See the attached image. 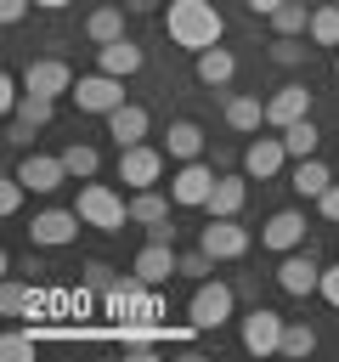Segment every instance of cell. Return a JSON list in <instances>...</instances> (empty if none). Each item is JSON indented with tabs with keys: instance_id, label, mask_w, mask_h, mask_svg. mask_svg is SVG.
Wrapping results in <instances>:
<instances>
[{
	"instance_id": "6da1fadb",
	"label": "cell",
	"mask_w": 339,
	"mask_h": 362,
	"mask_svg": "<svg viewBox=\"0 0 339 362\" xmlns=\"http://www.w3.org/2000/svg\"><path fill=\"white\" fill-rule=\"evenodd\" d=\"M164 28H170V40L181 45V51H209V45H220V34H226V17H220V6L215 0H170L164 11Z\"/></svg>"
},
{
	"instance_id": "7a4b0ae2",
	"label": "cell",
	"mask_w": 339,
	"mask_h": 362,
	"mask_svg": "<svg viewBox=\"0 0 339 362\" xmlns=\"http://www.w3.org/2000/svg\"><path fill=\"white\" fill-rule=\"evenodd\" d=\"M73 209H79L85 226H96V232H124V226H130V198L113 192L107 181H85L79 198H73Z\"/></svg>"
},
{
	"instance_id": "3957f363",
	"label": "cell",
	"mask_w": 339,
	"mask_h": 362,
	"mask_svg": "<svg viewBox=\"0 0 339 362\" xmlns=\"http://www.w3.org/2000/svg\"><path fill=\"white\" fill-rule=\"evenodd\" d=\"M232 305H237V288L220 283V277H203V283L192 288V300H186V322H192L198 334H215V328L232 322Z\"/></svg>"
},
{
	"instance_id": "277c9868",
	"label": "cell",
	"mask_w": 339,
	"mask_h": 362,
	"mask_svg": "<svg viewBox=\"0 0 339 362\" xmlns=\"http://www.w3.org/2000/svg\"><path fill=\"white\" fill-rule=\"evenodd\" d=\"M282 328H288V317H282V311L254 305V311L243 317L237 339H243V351H249V356H282Z\"/></svg>"
},
{
	"instance_id": "5b68a950",
	"label": "cell",
	"mask_w": 339,
	"mask_h": 362,
	"mask_svg": "<svg viewBox=\"0 0 339 362\" xmlns=\"http://www.w3.org/2000/svg\"><path fill=\"white\" fill-rule=\"evenodd\" d=\"M68 96H73V107H79V113H102V119H107V113H113V107L124 102V79H119V74H102V68H96V74H79Z\"/></svg>"
},
{
	"instance_id": "8992f818",
	"label": "cell",
	"mask_w": 339,
	"mask_h": 362,
	"mask_svg": "<svg viewBox=\"0 0 339 362\" xmlns=\"http://www.w3.org/2000/svg\"><path fill=\"white\" fill-rule=\"evenodd\" d=\"M215 164H203V158H186V164H175V175H170V198H175V209H203L209 204V192H215Z\"/></svg>"
},
{
	"instance_id": "52a82bcc",
	"label": "cell",
	"mask_w": 339,
	"mask_h": 362,
	"mask_svg": "<svg viewBox=\"0 0 339 362\" xmlns=\"http://www.w3.org/2000/svg\"><path fill=\"white\" fill-rule=\"evenodd\" d=\"M164 147H147V141H136V147H119V181L130 187V192H141V187H158V175H164Z\"/></svg>"
},
{
	"instance_id": "ba28073f",
	"label": "cell",
	"mask_w": 339,
	"mask_h": 362,
	"mask_svg": "<svg viewBox=\"0 0 339 362\" xmlns=\"http://www.w3.org/2000/svg\"><path fill=\"white\" fill-rule=\"evenodd\" d=\"M198 243H203L215 260H243L254 238H249V226H243L237 215H209V226L198 232Z\"/></svg>"
},
{
	"instance_id": "9c48e42d",
	"label": "cell",
	"mask_w": 339,
	"mask_h": 362,
	"mask_svg": "<svg viewBox=\"0 0 339 362\" xmlns=\"http://www.w3.org/2000/svg\"><path fill=\"white\" fill-rule=\"evenodd\" d=\"M79 226H85L79 209H40V215L28 221V243H34V249H62V243L79 238Z\"/></svg>"
},
{
	"instance_id": "30bf717a",
	"label": "cell",
	"mask_w": 339,
	"mask_h": 362,
	"mask_svg": "<svg viewBox=\"0 0 339 362\" xmlns=\"http://www.w3.org/2000/svg\"><path fill=\"white\" fill-rule=\"evenodd\" d=\"M130 272H136L147 288H164L170 277H181V249H175V243H158V238H147V243H141V255L130 260Z\"/></svg>"
},
{
	"instance_id": "8fae6325",
	"label": "cell",
	"mask_w": 339,
	"mask_h": 362,
	"mask_svg": "<svg viewBox=\"0 0 339 362\" xmlns=\"http://www.w3.org/2000/svg\"><path fill=\"white\" fill-rule=\"evenodd\" d=\"M277 288H282V294H294V300L322 294V266H316L305 249H288V255L277 260Z\"/></svg>"
},
{
	"instance_id": "7c38bea8",
	"label": "cell",
	"mask_w": 339,
	"mask_h": 362,
	"mask_svg": "<svg viewBox=\"0 0 339 362\" xmlns=\"http://www.w3.org/2000/svg\"><path fill=\"white\" fill-rule=\"evenodd\" d=\"M282 164H288V141H282V136H254V141L243 147V175H249V181H277Z\"/></svg>"
},
{
	"instance_id": "4fadbf2b",
	"label": "cell",
	"mask_w": 339,
	"mask_h": 362,
	"mask_svg": "<svg viewBox=\"0 0 339 362\" xmlns=\"http://www.w3.org/2000/svg\"><path fill=\"white\" fill-rule=\"evenodd\" d=\"M17 175H23L28 192H56V187L68 181V164H62V153H34V147H23Z\"/></svg>"
},
{
	"instance_id": "5bb4252c",
	"label": "cell",
	"mask_w": 339,
	"mask_h": 362,
	"mask_svg": "<svg viewBox=\"0 0 339 362\" xmlns=\"http://www.w3.org/2000/svg\"><path fill=\"white\" fill-rule=\"evenodd\" d=\"M311 113V90H305V79H288V85H277L271 96H266V124L271 130H288L294 119H305Z\"/></svg>"
},
{
	"instance_id": "9a60e30c",
	"label": "cell",
	"mask_w": 339,
	"mask_h": 362,
	"mask_svg": "<svg viewBox=\"0 0 339 362\" xmlns=\"http://www.w3.org/2000/svg\"><path fill=\"white\" fill-rule=\"evenodd\" d=\"M299 243H305V209H277V215H266V226H260V249L288 255V249H299Z\"/></svg>"
},
{
	"instance_id": "2e32d148",
	"label": "cell",
	"mask_w": 339,
	"mask_h": 362,
	"mask_svg": "<svg viewBox=\"0 0 339 362\" xmlns=\"http://www.w3.org/2000/svg\"><path fill=\"white\" fill-rule=\"evenodd\" d=\"M23 90H40V96H68L73 90V68L62 57H40L23 68Z\"/></svg>"
},
{
	"instance_id": "e0dca14e",
	"label": "cell",
	"mask_w": 339,
	"mask_h": 362,
	"mask_svg": "<svg viewBox=\"0 0 339 362\" xmlns=\"http://www.w3.org/2000/svg\"><path fill=\"white\" fill-rule=\"evenodd\" d=\"M192 74H198L203 90H220V96H226V85H232V74H237V57H232L226 45H209V51L192 57Z\"/></svg>"
},
{
	"instance_id": "ac0fdd59",
	"label": "cell",
	"mask_w": 339,
	"mask_h": 362,
	"mask_svg": "<svg viewBox=\"0 0 339 362\" xmlns=\"http://www.w3.org/2000/svg\"><path fill=\"white\" fill-rule=\"evenodd\" d=\"M220 113H226V124H232L237 136H254V130L266 124V102H260L254 90H226V96H220Z\"/></svg>"
},
{
	"instance_id": "d6986e66",
	"label": "cell",
	"mask_w": 339,
	"mask_h": 362,
	"mask_svg": "<svg viewBox=\"0 0 339 362\" xmlns=\"http://www.w3.org/2000/svg\"><path fill=\"white\" fill-rule=\"evenodd\" d=\"M147 130H153V113H147L141 102H119V107L107 113V136H113L119 147H136V141H147Z\"/></svg>"
},
{
	"instance_id": "ffe728a7",
	"label": "cell",
	"mask_w": 339,
	"mask_h": 362,
	"mask_svg": "<svg viewBox=\"0 0 339 362\" xmlns=\"http://www.w3.org/2000/svg\"><path fill=\"white\" fill-rule=\"evenodd\" d=\"M96 68H102V74L130 79V74H141V68H147V51L124 34V40H113V45H96Z\"/></svg>"
},
{
	"instance_id": "44dd1931",
	"label": "cell",
	"mask_w": 339,
	"mask_h": 362,
	"mask_svg": "<svg viewBox=\"0 0 339 362\" xmlns=\"http://www.w3.org/2000/svg\"><path fill=\"white\" fill-rule=\"evenodd\" d=\"M243 204H249V175L220 170V175H215V192H209V204H203V215H243Z\"/></svg>"
},
{
	"instance_id": "7402d4cb",
	"label": "cell",
	"mask_w": 339,
	"mask_h": 362,
	"mask_svg": "<svg viewBox=\"0 0 339 362\" xmlns=\"http://www.w3.org/2000/svg\"><path fill=\"white\" fill-rule=\"evenodd\" d=\"M288 187H294V198H311V204H316V198L333 187V170H328L316 153H311V158H294V170H288Z\"/></svg>"
},
{
	"instance_id": "603a6c76",
	"label": "cell",
	"mask_w": 339,
	"mask_h": 362,
	"mask_svg": "<svg viewBox=\"0 0 339 362\" xmlns=\"http://www.w3.org/2000/svg\"><path fill=\"white\" fill-rule=\"evenodd\" d=\"M164 153H170L175 164L203 158V124H198V119H170V130H164Z\"/></svg>"
},
{
	"instance_id": "cb8c5ba5",
	"label": "cell",
	"mask_w": 339,
	"mask_h": 362,
	"mask_svg": "<svg viewBox=\"0 0 339 362\" xmlns=\"http://www.w3.org/2000/svg\"><path fill=\"white\" fill-rule=\"evenodd\" d=\"M124 6H96L90 17H85V40L90 45H113V40H124Z\"/></svg>"
},
{
	"instance_id": "d4e9b609",
	"label": "cell",
	"mask_w": 339,
	"mask_h": 362,
	"mask_svg": "<svg viewBox=\"0 0 339 362\" xmlns=\"http://www.w3.org/2000/svg\"><path fill=\"white\" fill-rule=\"evenodd\" d=\"M170 204H175V198H164L158 187L130 192V226H158V221H170Z\"/></svg>"
},
{
	"instance_id": "484cf974",
	"label": "cell",
	"mask_w": 339,
	"mask_h": 362,
	"mask_svg": "<svg viewBox=\"0 0 339 362\" xmlns=\"http://www.w3.org/2000/svg\"><path fill=\"white\" fill-rule=\"evenodd\" d=\"M62 164H68V181H96L102 153H96L90 141H68V147H62Z\"/></svg>"
},
{
	"instance_id": "4316f807",
	"label": "cell",
	"mask_w": 339,
	"mask_h": 362,
	"mask_svg": "<svg viewBox=\"0 0 339 362\" xmlns=\"http://www.w3.org/2000/svg\"><path fill=\"white\" fill-rule=\"evenodd\" d=\"M11 119H23V124H34V130H45L51 119H56V96H40V90H23V102H17V113Z\"/></svg>"
},
{
	"instance_id": "83f0119b",
	"label": "cell",
	"mask_w": 339,
	"mask_h": 362,
	"mask_svg": "<svg viewBox=\"0 0 339 362\" xmlns=\"http://www.w3.org/2000/svg\"><path fill=\"white\" fill-rule=\"evenodd\" d=\"M282 141H288V158H311L316 141H322V130H316V119L305 113V119H294V124L282 130Z\"/></svg>"
},
{
	"instance_id": "f1b7e54d",
	"label": "cell",
	"mask_w": 339,
	"mask_h": 362,
	"mask_svg": "<svg viewBox=\"0 0 339 362\" xmlns=\"http://www.w3.org/2000/svg\"><path fill=\"white\" fill-rule=\"evenodd\" d=\"M311 45H339V6H328V0H316L311 6Z\"/></svg>"
},
{
	"instance_id": "f546056e",
	"label": "cell",
	"mask_w": 339,
	"mask_h": 362,
	"mask_svg": "<svg viewBox=\"0 0 339 362\" xmlns=\"http://www.w3.org/2000/svg\"><path fill=\"white\" fill-rule=\"evenodd\" d=\"M305 28H311V6L305 0H282L271 11V34H305Z\"/></svg>"
},
{
	"instance_id": "4dcf8cb0",
	"label": "cell",
	"mask_w": 339,
	"mask_h": 362,
	"mask_svg": "<svg viewBox=\"0 0 339 362\" xmlns=\"http://www.w3.org/2000/svg\"><path fill=\"white\" fill-rule=\"evenodd\" d=\"M305 40H311V34H277V40H271V62H277V68H299V62L311 57Z\"/></svg>"
},
{
	"instance_id": "1f68e13d",
	"label": "cell",
	"mask_w": 339,
	"mask_h": 362,
	"mask_svg": "<svg viewBox=\"0 0 339 362\" xmlns=\"http://www.w3.org/2000/svg\"><path fill=\"white\" fill-rule=\"evenodd\" d=\"M28 305H34V294H28V283H17V277H6V288H0V311H6V317H28Z\"/></svg>"
},
{
	"instance_id": "d6a6232c",
	"label": "cell",
	"mask_w": 339,
	"mask_h": 362,
	"mask_svg": "<svg viewBox=\"0 0 339 362\" xmlns=\"http://www.w3.org/2000/svg\"><path fill=\"white\" fill-rule=\"evenodd\" d=\"M209 272H215V255H209L203 243H198V249H181V277H192V283H203Z\"/></svg>"
},
{
	"instance_id": "836d02e7",
	"label": "cell",
	"mask_w": 339,
	"mask_h": 362,
	"mask_svg": "<svg viewBox=\"0 0 339 362\" xmlns=\"http://www.w3.org/2000/svg\"><path fill=\"white\" fill-rule=\"evenodd\" d=\"M311 351H316V334L305 322H288L282 328V356H311Z\"/></svg>"
},
{
	"instance_id": "e575fe53",
	"label": "cell",
	"mask_w": 339,
	"mask_h": 362,
	"mask_svg": "<svg viewBox=\"0 0 339 362\" xmlns=\"http://www.w3.org/2000/svg\"><path fill=\"white\" fill-rule=\"evenodd\" d=\"M23 192H28V187H23V175L11 170V175L0 181V215H17V209H23Z\"/></svg>"
},
{
	"instance_id": "d590c367",
	"label": "cell",
	"mask_w": 339,
	"mask_h": 362,
	"mask_svg": "<svg viewBox=\"0 0 339 362\" xmlns=\"http://www.w3.org/2000/svg\"><path fill=\"white\" fill-rule=\"evenodd\" d=\"M79 277H85V283H90V288H102V294H107V288H113V283H119V277H124V272H113V266H107V260H85V272H79Z\"/></svg>"
},
{
	"instance_id": "8d00e7d4",
	"label": "cell",
	"mask_w": 339,
	"mask_h": 362,
	"mask_svg": "<svg viewBox=\"0 0 339 362\" xmlns=\"http://www.w3.org/2000/svg\"><path fill=\"white\" fill-rule=\"evenodd\" d=\"M0 356H11V362H23V356H34V334H23V328H11V334L0 339Z\"/></svg>"
},
{
	"instance_id": "74e56055",
	"label": "cell",
	"mask_w": 339,
	"mask_h": 362,
	"mask_svg": "<svg viewBox=\"0 0 339 362\" xmlns=\"http://www.w3.org/2000/svg\"><path fill=\"white\" fill-rule=\"evenodd\" d=\"M322 300L339 311V260H333V266H322Z\"/></svg>"
},
{
	"instance_id": "f35d334b",
	"label": "cell",
	"mask_w": 339,
	"mask_h": 362,
	"mask_svg": "<svg viewBox=\"0 0 339 362\" xmlns=\"http://www.w3.org/2000/svg\"><path fill=\"white\" fill-rule=\"evenodd\" d=\"M6 141H11V147H34V124L11 119V124H6Z\"/></svg>"
},
{
	"instance_id": "ab89813d",
	"label": "cell",
	"mask_w": 339,
	"mask_h": 362,
	"mask_svg": "<svg viewBox=\"0 0 339 362\" xmlns=\"http://www.w3.org/2000/svg\"><path fill=\"white\" fill-rule=\"evenodd\" d=\"M316 209H322V221H333V226H339V181H333V187L316 198Z\"/></svg>"
},
{
	"instance_id": "60d3db41",
	"label": "cell",
	"mask_w": 339,
	"mask_h": 362,
	"mask_svg": "<svg viewBox=\"0 0 339 362\" xmlns=\"http://www.w3.org/2000/svg\"><path fill=\"white\" fill-rule=\"evenodd\" d=\"M28 6H34V0H0V17H6V23H23Z\"/></svg>"
},
{
	"instance_id": "b9f144b4",
	"label": "cell",
	"mask_w": 339,
	"mask_h": 362,
	"mask_svg": "<svg viewBox=\"0 0 339 362\" xmlns=\"http://www.w3.org/2000/svg\"><path fill=\"white\" fill-rule=\"evenodd\" d=\"M124 11L130 17H153V11H164V0H124Z\"/></svg>"
},
{
	"instance_id": "7bdbcfd3",
	"label": "cell",
	"mask_w": 339,
	"mask_h": 362,
	"mask_svg": "<svg viewBox=\"0 0 339 362\" xmlns=\"http://www.w3.org/2000/svg\"><path fill=\"white\" fill-rule=\"evenodd\" d=\"M147 238H158V243H175V226H170V221H158V226H147Z\"/></svg>"
},
{
	"instance_id": "ee69618b",
	"label": "cell",
	"mask_w": 339,
	"mask_h": 362,
	"mask_svg": "<svg viewBox=\"0 0 339 362\" xmlns=\"http://www.w3.org/2000/svg\"><path fill=\"white\" fill-rule=\"evenodd\" d=\"M243 6H249V11H254V17H271V11H277V6H282V0H243Z\"/></svg>"
},
{
	"instance_id": "f6af8a7d",
	"label": "cell",
	"mask_w": 339,
	"mask_h": 362,
	"mask_svg": "<svg viewBox=\"0 0 339 362\" xmlns=\"http://www.w3.org/2000/svg\"><path fill=\"white\" fill-rule=\"evenodd\" d=\"M34 6H40V11H68L73 0H34Z\"/></svg>"
},
{
	"instance_id": "bcb514c9",
	"label": "cell",
	"mask_w": 339,
	"mask_h": 362,
	"mask_svg": "<svg viewBox=\"0 0 339 362\" xmlns=\"http://www.w3.org/2000/svg\"><path fill=\"white\" fill-rule=\"evenodd\" d=\"M333 74H339V62H333Z\"/></svg>"
}]
</instances>
